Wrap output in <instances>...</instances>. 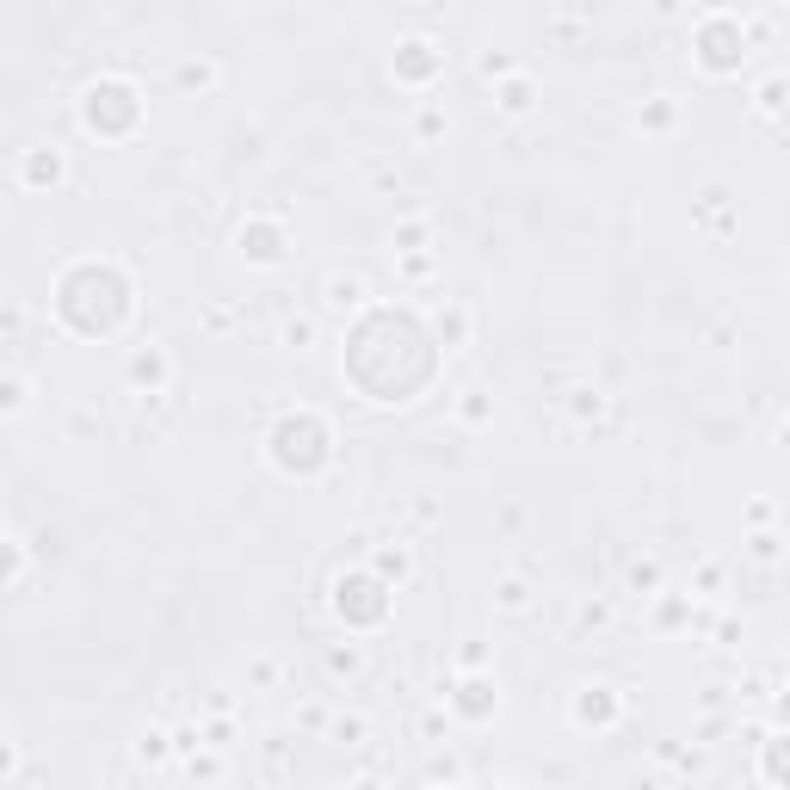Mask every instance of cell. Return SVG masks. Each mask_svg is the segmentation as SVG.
Listing matches in <instances>:
<instances>
[{
  "label": "cell",
  "mask_w": 790,
  "mask_h": 790,
  "mask_svg": "<svg viewBox=\"0 0 790 790\" xmlns=\"http://www.w3.org/2000/svg\"><path fill=\"white\" fill-rule=\"evenodd\" d=\"M266 445H272V463L284 476H321L328 470V457H334V439H328V426H321L315 414H284L272 433H266Z\"/></svg>",
  "instance_id": "6da1fadb"
},
{
  "label": "cell",
  "mask_w": 790,
  "mask_h": 790,
  "mask_svg": "<svg viewBox=\"0 0 790 790\" xmlns=\"http://www.w3.org/2000/svg\"><path fill=\"white\" fill-rule=\"evenodd\" d=\"M81 118H87V130H99V136H124V130H136V118H142V99H136L130 81L105 75V81H93V87L81 93Z\"/></svg>",
  "instance_id": "7a4b0ae2"
},
{
  "label": "cell",
  "mask_w": 790,
  "mask_h": 790,
  "mask_svg": "<svg viewBox=\"0 0 790 790\" xmlns=\"http://www.w3.org/2000/svg\"><path fill=\"white\" fill-rule=\"evenodd\" d=\"M692 50H698V62L710 68V75H735V68L747 62V25L735 13H704Z\"/></svg>",
  "instance_id": "3957f363"
},
{
  "label": "cell",
  "mask_w": 790,
  "mask_h": 790,
  "mask_svg": "<svg viewBox=\"0 0 790 790\" xmlns=\"http://www.w3.org/2000/svg\"><path fill=\"white\" fill-rule=\"evenodd\" d=\"M334 612L346 618V624H383L389 618V587L377 581L371 568H346L340 581H334Z\"/></svg>",
  "instance_id": "277c9868"
},
{
  "label": "cell",
  "mask_w": 790,
  "mask_h": 790,
  "mask_svg": "<svg viewBox=\"0 0 790 790\" xmlns=\"http://www.w3.org/2000/svg\"><path fill=\"white\" fill-rule=\"evenodd\" d=\"M284 247H291V235H284V223H272V217L241 223V235H235V254H241L247 266H278Z\"/></svg>",
  "instance_id": "5b68a950"
},
{
  "label": "cell",
  "mask_w": 790,
  "mask_h": 790,
  "mask_svg": "<svg viewBox=\"0 0 790 790\" xmlns=\"http://www.w3.org/2000/svg\"><path fill=\"white\" fill-rule=\"evenodd\" d=\"M568 716L581 729H612L618 716H624V698H618V686H605V679H593V686H581L568 698Z\"/></svg>",
  "instance_id": "8992f818"
},
{
  "label": "cell",
  "mask_w": 790,
  "mask_h": 790,
  "mask_svg": "<svg viewBox=\"0 0 790 790\" xmlns=\"http://www.w3.org/2000/svg\"><path fill=\"white\" fill-rule=\"evenodd\" d=\"M124 383H130L136 395H167V383H173L167 346H136V352L124 358Z\"/></svg>",
  "instance_id": "52a82bcc"
},
{
  "label": "cell",
  "mask_w": 790,
  "mask_h": 790,
  "mask_svg": "<svg viewBox=\"0 0 790 790\" xmlns=\"http://www.w3.org/2000/svg\"><path fill=\"white\" fill-rule=\"evenodd\" d=\"M445 68V50L433 38H402L395 44V81H408V87H426Z\"/></svg>",
  "instance_id": "ba28073f"
},
{
  "label": "cell",
  "mask_w": 790,
  "mask_h": 790,
  "mask_svg": "<svg viewBox=\"0 0 790 790\" xmlns=\"http://www.w3.org/2000/svg\"><path fill=\"white\" fill-rule=\"evenodd\" d=\"M451 710L463 716V723H488V716L500 710V686L488 673H470V679H457V692H451Z\"/></svg>",
  "instance_id": "9c48e42d"
},
{
  "label": "cell",
  "mask_w": 790,
  "mask_h": 790,
  "mask_svg": "<svg viewBox=\"0 0 790 790\" xmlns=\"http://www.w3.org/2000/svg\"><path fill=\"white\" fill-rule=\"evenodd\" d=\"M321 303H328L334 315H358L371 303V284L358 278V272H328V284H321Z\"/></svg>",
  "instance_id": "30bf717a"
},
{
  "label": "cell",
  "mask_w": 790,
  "mask_h": 790,
  "mask_svg": "<svg viewBox=\"0 0 790 790\" xmlns=\"http://www.w3.org/2000/svg\"><path fill=\"white\" fill-rule=\"evenodd\" d=\"M19 179H25L31 192L62 186V179H68V161H62V149H25V161H19Z\"/></svg>",
  "instance_id": "8fae6325"
},
{
  "label": "cell",
  "mask_w": 790,
  "mask_h": 790,
  "mask_svg": "<svg viewBox=\"0 0 790 790\" xmlns=\"http://www.w3.org/2000/svg\"><path fill=\"white\" fill-rule=\"evenodd\" d=\"M531 605H537V593H531V581H525V574H500V581H494V612L525 618Z\"/></svg>",
  "instance_id": "7c38bea8"
},
{
  "label": "cell",
  "mask_w": 790,
  "mask_h": 790,
  "mask_svg": "<svg viewBox=\"0 0 790 790\" xmlns=\"http://www.w3.org/2000/svg\"><path fill=\"white\" fill-rule=\"evenodd\" d=\"M389 247H395V254H433V223H426V217H402V223H395L389 229Z\"/></svg>",
  "instance_id": "4fadbf2b"
},
{
  "label": "cell",
  "mask_w": 790,
  "mask_h": 790,
  "mask_svg": "<svg viewBox=\"0 0 790 790\" xmlns=\"http://www.w3.org/2000/svg\"><path fill=\"white\" fill-rule=\"evenodd\" d=\"M371 574H377V581L389 587H402L408 581V574H414V556H408V544H383V550H371Z\"/></svg>",
  "instance_id": "5bb4252c"
},
{
  "label": "cell",
  "mask_w": 790,
  "mask_h": 790,
  "mask_svg": "<svg viewBox=\"0 0 790 790\" xmlns=\"http://www.w3.org/2000/svg\"><path fill=\"white\" fill-rule=\"evenodd\" d=\"M494 105H500V112H507V118H525L531 105H537V87H531L525 75H507V81L494 87Z\"/></svg>",
  "instance_id": "9a60e30c"
},
{
  "label": "cell",
  "mask_w": 790,
  "mask_h": 790,
  "mask_svg": "<svg viewBox=\"0 0 790 790\" xmlns=\"http://www.w3.org/2000/svg\"><path fill=\"white\" fill-rule=\"evenodd\" d=\"M167 760H173V735H167V729H142V735H136V766L161 772Z\"/></svg>",
  "instance_id": "2e32d148"
},
{
  "label": "cell",
  "mask_w": 790,
  "mask_h": 790,
  "mask_svg": "<svg viewBox=\"0 0 790 790\" xmlns=\"http://www.w3.org/2000/svg\"><path fill=\"white\" fill-rule=\"evenodd\" d=\"M31 408V383L19 377V371H0V420H13V414H25Z\"/></svg>",
  "instance_id": "e0dca14e"
},
{
  "label": "cell",
  "mask_w": 790,
  "mask_h": 790,
  "mask_svg": "<svg viewBox=\"0 0 790 790\" xmlns=\"http://www.w3.org/2000/svg\"><path fill=\"white\" fill-rule=\"evenodd\" d=\"M433 328H439L445 346H463V340H470V309H463V303H445V309L433 315Z\"/></svg>",
  "instance_id": "ac0fdd59"
},
{
  "label": "cell",
  "mask_w": 790,
  "mask_h": 790,
  "mask_svg": "<svg viewBox=\"0 0 790 790\" xmlns=\"http://www.w3.org/2000/svg\"><path fill=\"white\" fill-rule=\"evenodd\" d=\"M278 340L291 346V352H309L315 340H321V328H315V315H284L278 321Z\"/></svg>",
  "instance_id": "d6986e66"
},
{
  "label": "cell",
  "mask_w": 790,
  "mask_h": 790,
  "mask_svg": "<svg viewBox=\"0 0 790 790\" xmlns=\"http://www.w3.org/2000/svg\"><path fill=\"white\" fill-rule=\"evenodd\" d=\"M173 81L186 87V93H210V87L223 81V68H217V62H179V68H173Z\"/></svg>",
  "instance_id": "ffe728a7"
},
{
  "label": "cell",
  "mask_w": 790,
  "mask_h": 790,
  "mask_svg": "<svg viewBox=\"0 0 790 790\" xmlns=\"http://www.w3.org/2000/svg\"><path fill=\"white\" fill-rule=\"evenodd\" d=\"M568 414L581 420V426H587V420H599V414H605V389H599V383H581V389H568Z\"/></svg>",
  "instance_id": "44dd1931"
},
{
  "label": "cell",
  "mask_w": 790,
  "mask_h": 790,
  "mask_svg": "<svg viewBox=\"0 0 790 790\" xmlns=\"http://www.w3.org/2000/svg\"><path fill=\"white\" fill-rule=\"evenodd\" d=\"M574 630H593V636H605V630H612V605H605V599H581V605H574Z\"/></svg>",
  "instance_id": "7402d4cb"
},
{
  "label": "cell",
  "mask_w": 790,
  "mask_h": 790,
  "mask_svg": "<svg viewBox=\"0 0 790 790\" xmlns=\"http://www.w3.org/2000/svg\"><path fill=\"white\" fill-rule=\"evenodd\" d=\"M624 587H630L636 599H661V562H630Z\"/></svg>",
  "instance_id": "603a6c76"
},
{
  "label": "cell",
  "mask_w": 790,
  "mask_h": 790,
  "mask_svg": "<svg viewBox=\"0 0 790 790\" xmlns=\"http://www.w3.org/2000/svg\"><path fill=\"white\" fill-rule=\"evenodd\" d=\"M186 778H192V784H217V778H223V753H217V747H210V753H204V747L186 753Z\"/></svg>",
  "instance_id": "cb8c5ba5"
},
{
  "label": "cell",
  "mask_w": 790,
  "mask_h": 790,
  "mask_svg": "<svg viewBox=\"0 0 790 790\" xmlns=\"http://www.w3.org/2000/svg\"><path fill=\"white\" fill-rule=\"evenodd\" d=\"M451 130V118H445V105H433V99H426L420 105V112H414V136L420 142H433V136H445Z\"/></svg>",
  "instance_id": "d4e9b609"
},
{
  "label": "cell",
  "mask_w": 790,
  "mask_h": 790,
  "mask_svg": "<svg viewBox=\"0 0 790 790\" xmlns=\"http://www.w3.org/2000/svg\"><path fill=\"white\" fill-rule=\"evenodd\" d=\"M457 420H463V426H488V420H494V395L470 389V395H463V402H457Z\"/></svg>",
  "instance_id": "484cf974"
},
{
  "label": "cell",
  "mask_w": 790,
  "mask_h": 790,
  "mask_svg": "<svg viewBox=\"0 0 790 790\" xmlns=\"http://www.w3.org/2000/svg\"><path fill=\"white\" fill-rule=\"evenodd\" d=\"M328 673L340 679H352V673H365V649H358V642H346V649H340V642H334V649H328Z\"/></svg>",
  "instance_id": "4316f807"
},
{
  "label": "cell",
  "mask_w": 790,
  "mask_h": 790,
  "mask_svg": "<svg viewBox=\"0 0 790 790\" xmlns=\"http://www.w3.org/2000/svg\"><path fill=\"white\" fill-rule=\"evenodd\" d=\"M673 118H679V105L667 93H655L649 105H642V130H673Z\"/></svg>",
  "instance_id": "83f0119b"
},
{
  "label": "cell",
  "mask_w": 790,
  "mask_h": 790,
  "mask_svg": "<svg viewBox=\"0 0 790 790\" xmlns=\"http://www.w3.org/2000/svg\"><path fill=\"white\" fill-rule=\"evenodd\" d=\"M19 574H25V550L13 544V537H0V587H13Z\"/></svg>",
  "instance_id": "f1b7e54d"
},
{
  "label": "cell",
  "mask_w": 790,
  "mask_h": 790,
  "mask_svg": "<svg viewBox=\"0 0 790 790\" xmlns=\"http://www.w3.org/2000/svg\"><path fill=\"white\" fill-rule=\"evenodd\" d=\"M766 784L784 790V735H778V729L766 735Z\"/></svg>",
  "instance_id": "f546056e"
},
{
  "label": "cell",
  "mask_w": 790,
  "mask_h": 790,
  "mask_svg": "<svg viewBox=\"0 0 790 790\" xmlns=\"http://www.w3.org/2000/svg\"><path fill=\"white\" fill-rule=\"evenodd\" d=\"M328 735H334L340 747H358V741L371 735V723H365V716H340V723H328Z\"/></svg>",
  "instance_id": "4dcf8cb0"
},
{
  "label": "cell",
  "mask_w": 790,
  "mask_h": 790,
  "mask_svg": "<svg viewBox=\"0 0 790 790\" xmlns=\"http://www.w3.org/2000/svg\"><path fill=\"white\" fill-rule=\"evenodd\" d=\"M784 87H790L784 75H766V81H760V112H766V118H778V112H784Z\"/></svg>",
  "instance_id": "1f68e13d"
},
{
  "label": "cell",
  "mask_w": 790,
  "mask_h": 790,
  "mask_svg": "<svg viewBox=\"0 0 790 790\" xmlns=\"http://www.w3.org/2000/svg\"><path fill=\"white\" fill-rule=\"evenodd\" d=\"M476 75H482V81H507V75H513V56H507V50H488V56L476 62Z\"/></svg>",
  "instance_id": "d6a6232c"
},
{
  "label": "cell",
  "mask_w": 790,
  "mask_h": 790,
  "mask_svg": "<svg viewBox=\"0 0 790 790\" xmlns=\"http://www.w3.org/2000/svg\"><path fill=\"white\" fill-rule=\"evenodd\" d=\"M778 544H784L778 531H753V537H747V556H753V562H778Z\"/></svg>",
  "instance_id": "836d02e7"
},
{
  "label": "cell",
  "mask_w": 790,
  "mask_h": 790,
  "mask_svg": "<svg viewBox=\"0 0 790 790\" xmlns=\"http://www.w3.org/2000/svg\"><path fill=\"white\" fill-rule=\"evenodd\" d=\"M420 741H451V716L445 710H426L420 716Z\"/></svg>",
  "instance_id": "e575fe53"
},
{
  "label": "cell",
  "mask_w": 790,
  "mask_h": 790,
  "mask_svg": "<svg viewBox=\"0 0 790 790\" xmlns=\"http://www.w3.org/2000/svg\"><path fill=\"white\" fill-rule=\"evenodd\" d=\"M204 328H210V334H229V328H235V309H210Z\"/></svg>",
  "instance_id": "d590c367"
},
{
  "label": "cell",
  "mask_w": 790,
  "mask_h": 790,
  "mask_svg": "<svg viewBox=\"0 0 790 790\" xmlns=\"http://www.w3.org/2000/svg\"><path fill=\"white\" fill-rule=\"evenodd\" d=\"M297 723H303V729H328V710H321V704H303Z\"/></svg>",
  "instance_id": "8d00e7d4"
},
{
  "label": "cell",
  "mask_w": 790,
  "mask_h": 790,
  "mask_svg": "<svg viewBox=\"0 0 790 790\" xmlns=\"http://www.w3.org/2000/svg\"><path fill=\"white\" fill-rule=\"evenodd\" d=\"M247 679H254V686H272V679H278V661H254V667H247Z\"/></svg>",
  "instance_id": "74e56055"
},
{
  "label": "cell",
  "mask_w": 790,
  "mask_h": 790,
  "mask_svg": "<svg viewBox=\"0 0 790 790\" xmlns=\"http://www.w3.org/2000/svg\"><path fill=\"white\" fill-rule=\"evenodd\" d=\"M457 661H463V667H470V673H476V667L488 661V649H482V642H463V655H457Z\"/></svg>",
  "instance_id": "f35d334b"
},
{
  "label": "cell",
  "mask_w": 790,
  "mask_h": 790,
  "mask_svg": "<svg viewBox=\"0 0 790 790\" xmlns=\"http://www.w3.org/2000/svg\"><path fill=\"white\" fill-rule=\"evenodd\" d=\"M13 766H19V747H13V741H7V735H0V778H7V772H13Z\"/></svg>",
  "instance_id": "ab89813d"
},
{
  "label": "cell",
  "mask_w": 790,
  "mask_h": 790,
  "mask_svg": "<svg viewBox=\"0 0 790 790\" xmlns=\"http://www.w3.org/2000/svg\"><path fill=\"white\" fill-rule=\"evenodd\" d=\"M352 790H383V784H377V778H358V784H352Z\"/></svg>",
  "instance_id": "60d3db41"
}]
</instances>
